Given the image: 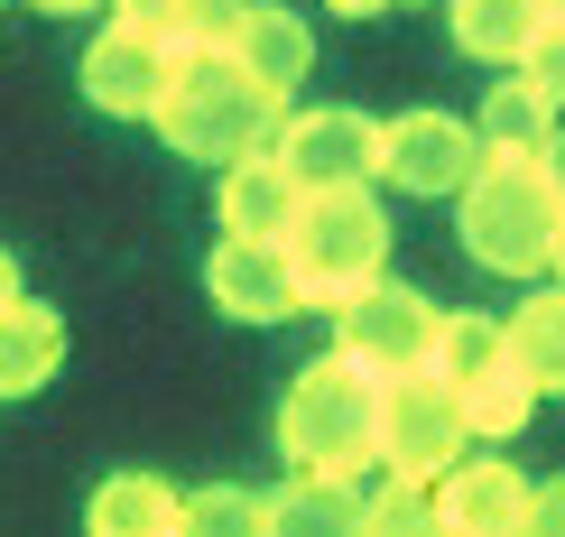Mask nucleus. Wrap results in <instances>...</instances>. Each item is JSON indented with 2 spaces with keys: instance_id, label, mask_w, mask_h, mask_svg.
Returning a JSON list of instances; mask_svg holds the SVG:
<instances>
[{
  "instance_id": "f257e3e1",
  "label": "nucleus",
  "mask_w": 565,
  "mask_h": 537,
  "mask_svg": "<svg viewBox=\"0 0 565 537\" xmlns=\"http://www.w3.org/2000/svg\"><path fill=\"white\" fill-rule=\"evenodd\" d=\"M149 121L168 130L177 158H195V168H232V158L269 149V130H278V93L250 75L232 46H177L168 93H158Z\"/></svg>"
},
{
  "instance_id": "f03ea898",
  "label": "nucleus",
  "mask_w": 565,
  "mask_h": 537,
  "mask_svg": "<svg viewBox=\"0 0 565 537\" xmlns=\"http://www.w3.org/2000/svg\"><path fill=\"white\" fill-rule=\"evenodd\" d=\"M455 223H463V250H473L482 269H501V278H547L565 195H556L547 158H529V149H482V168L463 176V195H455Z\"/></svg>"
},
{
  "instance_id": "7ed1b4c3",
  "label": "nucleus",
  "mask_w": 565,
  "mask_h": 537,
  "mask_svg": "<svg viewBox=\"0 0 565 537\" xmlns=\"http://www.w3.org/2000/svg\"><path fill=\"white\" fill-rule=\"evenodd\" d=\"M371 427H381V370H362L334 343L278 399V463L288 473H343V463L371 454Z\"/></svg>"
},
{
  "instance_id": "20e7f679",
  "label": "nucleus",
  "mask_w": 565,
  "mask_h": 537,
  "mask_svg": "<svg viewBox=\"0 0 565 537\" xmlns=\"http://www.w3.org/2000/svg\"><path fill=\"white\" fill-rule=\"evenodd\" d=\"M288 269L306 307H343L352 288H371L390 269V214L371 204V185H306L288 223Z\"/></svg>"
},
{
  "instance_id": "39448f33",
  "label": "nucleus",
  "mask_w": 565,
  "mask_h": 537,
  "mask_svg": "<svg viewBox=\"0 0 565 537\" xmlns=\"http://www.w3.org/2000/svg\"><path fill=\"white\" fill-rule=\"evenodd\" d=\"M463 445H473V427H463L455 380H445L436 362L390 370V380H381V427H371V454H381V463H398L408 482H436Z\"/></svg>"
},
{
  "instance_id": "423d86ee",
  "label": "nucleus",
  "mask_w": 565,
  "mask_h": 537,
  "mask_svg": "<svg viewBox=\"0 0 565 537\" xmlns=\"http://www.w3.org/2000/svg\"><path fill=\"white\" fill-rule=\"evenodd\" d=\"M436 315H445L436 297L398 288V278L381 269L371 288H352L343 307H334V343H343L362 370H381V380H390V370H417V362L436 353Z\"/></svg>"
},
{
  "instance_id": "0eeeda50",
  "label": "nucleus",
  "mask_w": 565,
  "mask_h": 537,
  "mask_svg": "<svg viewBox=\"0 0 565 537\" xmlns=\"http://www.w3.org/2000/svg\"><path fill=\"white\" fill-rule=\"evenodd\" d=\"M482 168V130L463 121V111H398V121H381V176L398 185V195H463V176Z\"/></svg>"
},
{
  "instance_id": "6e6552de",
  "label": "nucleus",
  "mask_w": 565,
  "mask_h": 537,
  "mask_svg": "<svg viewBox=\"0 0 565 537\" xmlns=\"http://www.w3.org/2000/svg\"><path fill=\"white\" fill-rule=\"evenodd\" d=\"M204 297H214V315L232 324H278L306 307L297 269H288V241H242V232H223L214 260H204Z\"/></svg>"
},
{
  "instance_id": "1a4fd4ad",
  "label": "nucleus",
  "mask_w": 565,
  "mask_h": 537,
  "mask_svg": "<svg viewBox=\"0 0 565 537\" xmlns=\"http://www.w3.org/2000/svg\"><path fill=\"white\" fill-rule=\"evenodd\" d=\"M269 149L297 168V185H371L381 176V121L371 111H297L269 130Z\"/></svg>"
},
{
  "instance_id": "9d476101",
  "label": "nucleus",
  "mask_w": 565,
  "mask_h": 537,
  "mask_svg": "<svg viewBox=\"0 0 565 537\" xmlns=\"http://www.w3.org/2000/svg\"><path fill=\"white\" fill-rule=\"evenodd\" d=\"M529 482H520V463H501V454H455L436 473V528H455V537H520L529 528Z\"/></svg>"
},
{
  "instance_id": "9b49d317",
  "label": "nucleus",
  "mask_w": 565,
  "mask_h": 537,
  "mask_svg": "<svg viewBox=\"0 0 565 537\" xmlns=\"http://www.w3.org/2000/svg\"><path fill=\"white\" fill-rule=\"evenodd\" d=\"M168 65H177V46H158L139 29H103L84 46V103L111 111V121H149L158 93H168Z\"/></svg>"
},
{
  "instance_id": "f8f14e48",
  "label": "nucleus",
  "mask_w": 565,
  "mask_h": 537,
  "mask_svg": "<svg viewBox=\"0 0 565 537\" xmlns=\"http://www.w3.org/2000/svg\"><path fill=\"white\" fill-rule=\"evenodd\" d=\"M297 204H306L297 168H288L278 149H250V158H232V168H223L214 214H223V232H242V241H288Z\"/></svg>"
},
{
  "instance_id": "ddd939ff",
  "label": "nucleus",
  "mask_w": 565,
  "mask_h": 537,
  "mask_svg": "<svg viewBox=\"0 0 565 537\" xmlns=\"http://www.w3.org/2000/svg\"><path fill=\"white\" fill-rule=\"evenodd\" d=\"M232 56L288 103V93L306 84V65H316V37H306V19L288 10V0H242V19H232Z\"/></svg>"
},
{
  "instance_id": "4468645a",
  "label": "nucleus",
  "mask_w": 565,
  "mask_h": 537,
  "mask_svg": "<svg viewBox=\"0 0 565 537\" xmlns=\"http://www.w3.org/2000/svg\"><path fill=\"white\" fill-rule=\"evenodd\" d=\"M56 370H65V315L38 297H10L0 307V399H29Z\"/></svg>"
},
{
  "instance_id": "2eb2a0df",
  "label": "nucleus",
  "mask_w": 565,
  "mask_h": 537,
  "mask_svg": "<svg viewBox=\"0 0 565 537\" xmlns=\"http://www.w3.org/2000/svg\"><path fill=\"white\" fill-rule=\"evenodd\" d=\"M84 519L103 537H168V528H185V492H168L158 473H111L84 501Z\"/></svg>"
},
{
  "instance_id": "dca6fc26",
  "label": "nucleus",
  "mask_w": 565,
  "mask_h": 537,
  "mask_svg": "<svg viewBox=\"0 0 565 537\" xmlns=\"http://www.w3.org/2000/svg\"><path fill=\"white\" fill-rule=\"evenodd\" d=\"M455 399H463V427H473L482 445H510V436L529 427V408H537V380L520 370V353H501V362H482L473 380H455Z\"/></svg>"
},
{
  "instance_id": "f3484780",
  "label": "nucleus",
  "mask_w": 565,
  "mask_h": 537,
  "mask_svg": "<svg viewBox=\"0 0 565 537\" xmlns=\"http://www.w3.org/2000/svg\"><path fill=\"white\" fill-rule=\"evenodd\" d=\"M473 130H482V149H529V158H547V139H556V103L520 75V65H510V75L482 93Z\"/></svg>"
},
{
  "instance_id": "a211bd4d",
  "label": "nucleus",
  "mask_w": 565,
  "mask_h": 537,
  "mask_svg": "<svg viewBox=\"0 0 565 537\" xmlns=\"http://www.w3.org/2000/svg\"><path fill=\"white\" fill-rule=\"evenodd\" d=\"M269 528H288V537H343V528H362L352 482L343 473H288L269 492Z\"/></svg>"
},
{
  "instance_id": "6ab92c4d",
  "label": "nucleus",
  "mask_w": 565,
  "mask_h": 537,
  "mask_svg": "<svg viewBox=\"0 0 565 537\" xmlns=\"http://www.w3.org/2000/svg\"><path fill=\"white\" fill-rule=\"evenodd\" d=\"M537 10H547V0H455V46L473 65H520Z\"/></svg>"
},
{
  "instance_id": "aec40b11",
  "label": "nucleus",
  "mask_w": 565,
  "mask_h": 537,
  "mask_svg": "<svg viewBox=\"0 0 565 537\" xmlns=\"http://www.w3.org/2000/svg\"><path fill=\"white\" fill-rule=\"evenodd\" d=\"M510 353L537 389H565V288H537L520 315H510Z\"/></svg>"
},
{
  "instance_id": "412c9836",
  "label": "nucleus",
  "mask_w": 565,
  "mask_h": 537,
  "mask_svg": "<svg viewBox=\"0 0 565 537\" xmlns=\"http://www.w3.org/2000/svg\"><path fill=\"white\" fill-rule=\"evenodd\" d=\"M501 353H510V324L501 315H473V307H445L436 315V353L427 362L445 370V380H473V370L501 362Z\"/></svg>"
},
{
  "instance_id": "4be33fe9",
  "label": "nucleus",
  "mask_w": 565,
  "mask_h": 537,
  "mask_svg": "<svg viewBox=\"0 0 565 537\" xmlns=\"http://www.w3.org/2000/svg\"><path fill=\"white\" fill-rule=\"evenodd\" d=\"M185 528L250 537V528H269V492H195V501H185Z\"/></svg>"
},
{
  "instance_id": "5701e85b",
  "label": "nucleus",
  "mask_w": 565,
  "mask_h": 537,
  "mask_svg": "<svg viewBox=\"0 0 565 537\" xmlns=\"http://www.w3.org/2000/svg\"><path fill=\"white\" fill-rule=\"evenodd\" d=\"M520 75L565 111V10H537V29H529V46H520Z\"/></svg>"
},
{
  "instance_id": "b1692460",
  "label": "nucleus",
  "mask_w": 565,
  "mask_h": 537,
  "mask_svg": "<svg viewBox=\"0 0 565 537\" xmlns=\"http://www.w3.org/2000/svg\"><path fill=\"white\" fill-rule=\"evenodd\" d=\"M111 29H139V37H158V46H185L195 0H111Z\"/></svg>"
},
{
  "instance_id": "393cba45",
  "label": "nucleus",
  "mask_w": 565,
  "mask_h": 537,
  "mask_svg": "<svg viewBox=\"0 0 565 537\" xmlns=\"http://www.w3.org/2000/svg\"><path fill=\"white\" fill-rule=\"evenodd\" d=\"M529 528L565 537V482H537V501H529Z\"/></svg>"
},
{
  "instance_id": "a878e982",
  "label": "nucleus",
  "mask_w": 565,
  "mask_h": 537,
  "mask_svg": "<svg viewBox=\"0 0 565 537\" xmlns=\"http://www.w3.org/2000/svg\"><path fill=\"white\" fill-rule=\"evenodd\" d=\"M547 176H556V195H565V130L547 139Z\"/></svg>"
},
{
  "instance_id": "bb28decb",
  "label": "nucleus",
  "mask_w": 565,
  "mask_h": 537,
  "mask_svg": "<svg viewBox=\"0 0 565 537\" xmlns=\"http://www.w3.org/2000/svg\"><path fill=\"white\" fill-rule=\"evenodd\" d=\"M324 10H343V19H371V10H390V0H324Z\"/></svg>"
},
{
  "instance_id": "cd10ccee",
  "label": "nucleus",
  "mask_w": 565,
  "mask_h": 537,
  "mask_svg": "<svg viewBox=\"0 0 565 537\" xmlns=\"http://www.w3.org/2000/svg\"><path fill=\"white\" fill-rule=\"evenodd\" d=\"M10 297H19V260H10V250H0V307H10Z\"/></svg>"
},
{
  "instance_id": "c85d7f7f",
  "label": "nucleus",
  "mask_w": 565,
  "mask_h": 537,
  "mask_svg": "<svg viewBox=\"0 0 565 537\" xmlns=\"http://www.w3.org/2000/svg\"><path fill=\"white\" fill-rule=\"evenodd\" d=\"M547 278H556V288H565V223H556V250H547Z\"/></svg>"
},
{
  "instance_id": "c756f323",
  "label": "nucleus",
  "mask_w": 565,
  "mask_h": 537,
  "mask_svg": "<svg viewBox=\"0 0 565 537\" xmlns=\"http://www.w3.org/2000/svg\"><path fill=\"white\" fill-rule=\"evenodd\" d=\"M38 10H93V0H38Z\"/></svg>"
},
{
  "instance_id": "7c9ffc66",
  "label": "nucleus",
  "mask_w": 565,
  "mask_h": 537,
  "mask_svg": "<svg viewBox=\"0 0 565 537\" xmlns=\"http://www.w3.org/2000/svg\"><path fill=\"white\" fill-rule=\"evenodd\" d=\"M547 10H565V0H547Z\"/></svg>"
}]
</instances>
